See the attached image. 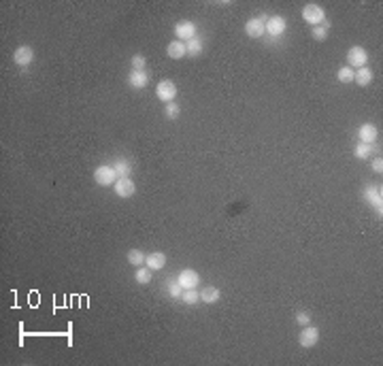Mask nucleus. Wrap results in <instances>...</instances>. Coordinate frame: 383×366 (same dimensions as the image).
Wrapping results in <instances>:
<instances>
[{
  "label": "nucleus",
  "mask_w": 383,
  "mask_h": 366,
  "mask_svg": "<svg viewBox=\"0 0 383 366\" xmlns=\"http://www.w3.org/2000/svg\"><path fill=\"white\" fill-rule=\"evenodd\" d=\"M117 173H115V166H111V164H100L94 171V181H96V186H100V188H109V186H115V181H117Z\"/></svg>",
  "instance_id": "obj_1"
},
{
  "label": "nucleus",
  "mask_w": 383,
  "mask_h": 366,
  "mask_svg": "<svg viewBox=\"0 0 383 366\" xmlns=\"http://www.w3.org/2000/svg\"><path fill=\"white\" fill-rule=\"evenodd\" d=\"M303 19L311 26H321L326 24V11L317 3H309L303 7Z\"/></svg>",
  "instance_id": "obj_2"
},
{
  "label": "nucleus",
  "mask_w": 383,
  "mask_h": 366,
  "mask_svg": "<svg viewBox=\"0 0 383 366\" xmlns=\"http://www.w3.org/2000/svg\"><path fill=\"white\" fill-rule=\"evenodd\" d=\"M155 96H158V100H162L164 105L168 103H175L177 98V86L170 79H162L158 83V88H155Z\"/></svg>",
  "instance_id": "obj_3"
},
{
  "label": "nucleus",
  "mask_w": 383,
  "mask_h": 366,
  "mask_svg": "<svg viewBox=\"0 0 383 366\" xmlns=\"http://www.w3.org/2000/svg\"><path fill=\"white\" fill-rule=\"evenodd\" d=\"M366 62H368V51L364 49V47H360V45H353L349 51H347V66L349 68H362V66H366Z\"/></svg>",
  "instance_id": "obj_4"
},
{
  "label": "nucleus",
  "mask_w": 383,
  "mask_h": 366,
  "mask_svg": "<svg viewBox=\"0 0 383 366\" xmlns=\"http://www.w3.org/2000/svg\"><path fill=\"white\" fill-rule=\"evenodd\" d=\"M175 36H177V40H183V43H188V40L196 38V24L190 22V19L177 22L175 24Z\"/></svg>",
  "instance_id": "obj_5"
},
{
  "label": "nucleus",
  "mask_w": 383,
  "mask_h": 366,
  "mask_svg": "<svg viewBox=\"0 0 383 366\" xmlns=\"http://www.w3.org/2000/svg\"><path fill=\"white\" fill-rule=\"evenodd\" d=\"M286 28H288V22H286V17H281V15H273V17H268V19L264 22L266 34H271L273 38L281 36L283 32H286Z\"/></svg>",
  "instance_id": "obj_6"
},
{
  "label": "nucleus",
  "mask_w": 383,
  "mask_h": 366,
  "mask_svg": "<svg viewBox=\"0 0 383 366\" xmlns=\"http://www.w3.org/2000/svg\"><path fill=\"white\" fill-rule=\"evenodd\" d=\"M364 200H368L373 205V209L379 213V217L383 215V194H381V186H368L364 190Z\"/></svg>",
  "instance_id": "obj_7"
},
{
  "label": "nucleus",
  "mask_w": 383,
  "mask_h": 366,
  "mask_svg": "<svg viewBox=\"0 0 383 366\" xmlns=\"http://www.w3.org/2000/svg\"><path fill=\"white\" fill-rule=\"evenodd\" d=\"M317 341H319V330L315 326H311V323H309V326H305L303 332L298 334V343H300V347H305V349L315 347Z\"/></svg>",
  "instance_id": "obj_8"
},
{
  "label": "nucleus",
  "mask_w": 383,
  "mask_h": 366,
  "mask_svg": "<svg viewBox=\"0 0 383 366\" xmlns=\"http://www.w3.org/2000/svg\"><path fill=\"white\" fill-rule=\"evenodd\" d=\"M13 62H15L19 68H26L34 62V49L30 45H19L13 53Z\"/></svg>",
  "instance_id": "obj_9"
},
{
  "label": "nucleus",
  "mask_w": 383,
  "mask_h": 366,
  "mask_svg": "<svg viewBox=\"0 0 383 366\" xmlns=\"http://www.w3.org/2000/svg\"><path fill=\"white\" fill-rule=\"evenodd\" d=\"M113 192H115L119 198H130V196H134V192H136V183L130 177H122V179L115 181Z\"/></svg>",
  "instance_id": "obj_10"
},
{
  "label": "nucleus",
  "mask_w": 383,
  "mask_h": 366,
  "mask_svg": "<svg viewBox=\"0 0 383 366\" xmlns=\"http://www.w3.org/2000/svg\"><path fill=\"white\" fill-rule=\"evenodd\" d=\"M177 283L183 290H192V288H196L198 283H200V275H198L196 271H192V269H183L179 273V277H177Z\"/></svg>",
  "instance_id": "obj_11"
},
{
  "label": "nucleus",
  "mask_w": 383,
  "mask_h": 366,
  "mask_svg": "<svg viewBox=\"0 0 383 366\" xmlns=\"http://www.w3.org/2000/svg\"><path fill=\"white\" fill-rule=\"evenodd\" d=\"M264 17H251V19H247V24H245V34L249 36V38H262L264 34H266V30H264Z\"/></svg>",
  "instance_id": "obj_12"
},
{
  "label": "nucleus",
  "mask_w": 383,
  "mask_h": 366,
  "mask_svg": "<svg viewBox=\"0 0 383 366\" xmlns=\"http://www.w3.org/2000/svg\"><path fill=\"white\" fill-rule=\"evenodd\" d=\"M358 134H360V143H366V145H373L375 140L379 138V130H377V126H375V124H371V121L362 124V126H360V130H358Z\"/></svg>",
  "instance_id": "obj_13"
},
{
  "label": "nucleus",
  "mask_w": 383,
  "mask_h": 366,
  "mask_svg": "<svg viewBox=\"0 0 383 366\" xmlns=\"http://www.w3.org/2000/svg\"><path fill=\"white\" fill-rule=\"evenodd\" d=\"M166 53H168V58L170 60H181V58H186L188 55V47L183 40H170V43L166 45Z\"/></svg>",
  "instance_id": "obj_14"
},
{
  "label": "nucleus",
  "mask_w": 383,
  "mask_h": 366,
  "mask_svg": "<svg viewBox=\"0 0 383 366\" xmlns=\"http://www.w3.org/2000/svg\"><path fill=\"white\" fill-rule=\"evenodd\" d=\"M145 266L151 271H162L166 266V253L164 251H153L145 258Z\"/></svg>",
  "instance_id": "obj_15"
},
{
  "label": "nucleus",
  "mask_w": 383,
  "mask_h": 366,
  "mask_svg": "<svg viewBox=\"0 0 383 366\" xmlns=\"http://www.w3.org/2000/svg\"><path fill=\"white\" fill-rule=\"evenodd\" d=\"M128 83H130L134 90H143L149 83V75L145 73V70H132V73L128 75Z\"/></svg>",
  "instance_id": "obj_16"
},
{
  "label": "nucleus",
  "mask_w": 383,
  "mask_h": 366,
  "mask_svg": "<svg viewBox=\"0 0 383 366\" xmlns=\"http://www.w3.org/2000/svg\"><path fill=\"white\" fill-rule=\"evenodd\" d=\"M373 68H368V66H362L356 70V75H353V83H358V86L366 88V86H371V81H373Z\"/></svg>",
  "instance_id": "obj_17"
},
{
  "label": "nucleus",
  "mask_w": 383,
  "mask_h": 366,
  "mask_svg": "<svg viewBox=\"0 0 383 366\" xmlns=\"http://www.w3.org/2000/svg\"><path fill=\"white\" fill-rule=\"evenodd\" d=\"M219 298H221V292L215 286H207L200 292V300L207 302V304H215V302H219Z\"/></svg>",
  "instance_id": "obj_18"
},
{
  "label": "nucleus",
  "mask_w": 383,
  "mask_h": 366,
  "mask_svg": "<svg viewBox=\"0 0 383 366\" xmlns=\"http://www.w3.org/2000/svg\"><path fill=\"white\" fill-rule=\"evenodd\" d=\"M186 47H188V55H192V58H196V55H200V53H203L205 43H203V38H198V36H196V38L188 40Z\"/></svg>",
  "instance_id": "obj_19"
},
{
  "label": "nucleus",
  "mask_w": 383,
  "mask_h": 366,
  "mask_svg": "<svg viewBox=\"0 0 383 366\" xmlns=\"http://www.w3.org/2000/svg\"><path fill=\"white\" fill-rule=\"evenodd\" d=\"M151 269H147V266H138L136 269V273H134V279H136V283H140V286H147V283H151Z\"/></svg>",
  "instance_id": "obj_20"
},
{
  "label": "nucleus",
  "mask_w": 383,
  "mask_h": 366,
  "mask_svg": "<svg viewBox=\"0 0 383 366\" xmlns=\"http://www.w3.org/2000/svg\"><path fill=\"white\" fill-rule=\"evenodd\" d=\"M145 258H147V256H145V253L140 251V249H130V251H128V262H130L132 266H136V269L145 264Z\"/></svg>",
  "instance_id": "obj_21"
},
{
  "label": "nucleus",
  "mask_w": 383,
  "mask_h": 366,
  "mask_svg": "<svg viewBox=\"0 0 383 366\" xmlns=\"http://www.w3.org/2000/svg\"><path fill=\"white\" fill-rule=\"evenodd\" d=\"M181 300L186 302V304H196L198 300H200V292H198L196 288H192V290H183Z\"/></svg>",
  "instance_id": "obj_22"
},
{
  "label": "nucleus",
  "mask_w": 383,
  "mask_h": 366,
  "mask_svg": "<svg viewBox=\"0 0 383 366\" xmlns=\"http://www.w3.org/2000/svg\"><path fill=\"white\" fill-rule=\"evenodd\" d=\"M353 75H356V70L349 68V66H343V68H338L336 79H338L340 83H353Z\"/></svg>",
  "instance_id": "obj_23"
},
{
  "label": "nucleus",
  "mask_w": 383,
  "mask_h": 366,
  "mask_svg": "<svg viewBox=\"0 0 383 366\" xmlns=\"http://www.w3.org/2000/svg\"><path fill=\"white\" fill-rule=\"evenodd\" d=\"M371 153H373V145H366V143H358L356 149H353V156L358 160H366Z\"/></svg>",
  "instance_id": "obj_24"
},
{
  "label": "nucleus",
  "mask_w": 383,
  "mask_h": 366,
  "mask_svg": "<svg viewBox=\"0 0 383 366\" xmlns=\"http://www.w3.org/2000/svg\"><path fill=\"white\" fill-rule=\"evenodd\" d=\"M113 166H115V173H117V177L122 179V177H130V171H132V166L130 164H128V162H115V164H113Z\"/></svg>",
  "instance_id": "obj_25"
},
{
  "label": "nucleus",
  "mask_w": 383,
  "mask_h": 366,
  "mask_svg": "<svg viewBox=\"0 0 383 366\" xmlns=\"http://www.w3.org/2000/svg\"><path fill=\"white\" fill-rule=\"evenodd\" d=\"M311 34H313L315 40H326L328 38V26H313V30H311Z\"/></svg>",
  "instance_id": "obj_26"
},
{
  "label": "nucleus",
  "mask_w": 383,
  "mask_h": 366,
  "mask_svg": "<svg viewBox=\"0 0 383 366\" xmlns=\"http://www.w3.org/2000/svg\"><path fill=\"white\" fill-rule=\"evenodd\" d=\"M164 115H166L168 119H177V117H179V105H177V103H168V105L164 107Z\"/></svg>",
  "instance_id": "obj_27"
},
{
  "label": "nucleus",
  "mask_w": 383,
  "mask_h": 366,
  "mask_svg": "<svg viewBox=\"0 0 383 366\" xmlns=\"http://www.w3.org/2000/svg\"><path fill=\"white\" fill-rule=\"evenodd\" d=\"M130 64H132V70H143V68H145V64H147V60H145V55L136 53V55H132Z\"/></svg>",
  "instance_id": "obj_28"
},
{
  "label": "nucleus",
  "mask_w": 383,
  "mask_h": 366,
  "mask_svg": "<svg viewBox=\"0 0 383 366\" xmlns=\"http://www.w3.org/2000/svg\"><path fill=\"white\" fill-rule=\"evenodd\" d=\"M294 319H296L298 323H300V326H309V323H311V313H307V311H298Z\"/></svg>",
  "instance_id": "obj_29"
},
{
  "label": "nucleus",
  "mask_w": 383,
  "mask_h": 366,
  "mask_svg": "<svg viewBox=\"0 0 383 366\" xmlns=\"http://www.w3.org/2000/svg\"><path fill=\"white\" fill-rule=\"evenodd\" d=\"M168 294H170V296H173V298H181V294H183V288L177 283V281H175V283H170V288H168Z\"/></svg>",
  "instance_id": "obj_30"
},
{
  "label": "nucleus",
  "mask_w": 383,
  "mask_h": 366,
  "mask_svg": "<svg viewBox=\"0 0 383 366\" xmlns=\"http://www.w3.org/2000/svg\"><path fill=\"white\" fill-rule=\"evenodd\" d=\"M373 171H375V173H379V175L383 173V160H381V158L373 160Z\"/></svg>",
  "instance_id": "obj_31"
}]
</instances>
